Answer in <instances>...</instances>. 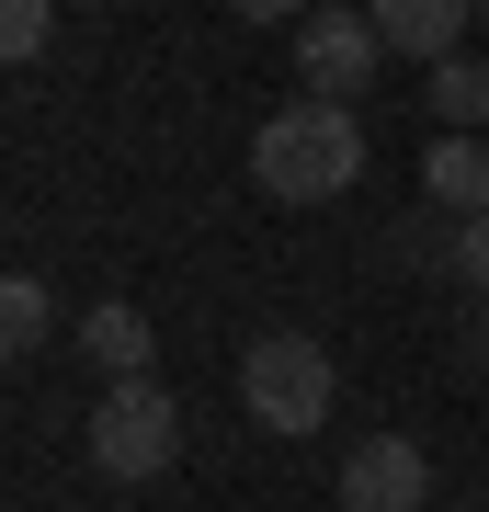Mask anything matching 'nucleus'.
Returning <instances> with one entry per match:
<instances>
[{
    "mask_svg": "<svg viewBox=\"0 0 489 512\" xmlns=\"http://www.w3.org/2000/svg\"><path fill=\"white\" fill-rule=\"evenodd\" d=\"M46 342H57V296H46L35 274H12V285H0V353H12V365H35Z\"/></svg>",
    "mask_w": 489,
    "mask_h": 512,
    "instance_id": "9d476101",
    "label": "nucleus"
},
{
    "mask_svg": "<svg viewBox=\"0 0 489 512\" xmlns=\"http://www.w3.org/2000/svg\"><path fill=\"white\" fill-rule=\"evenodd\" d=\"M239 23H308V0H228Z\"/></svg>",
    "mask_w": 489,
    "mask_h": 512,
    "instance_id": "4468645a",
    "label": "nucleus"
},
{
    "mask_svg": "<svg viewBox=\"0 0 489 512\" xmlns=\"http://www.w3.org/2000/svg\"><path fill=\"white\" fill-rule=\"evenodd\" d=\"M478 35H489V0H478Z\"/></svg>",
    "mask_w": 489,
    "mask_h": 512,
    "instance_id": "2eb2a0df",
    "label": "nucleus"
},
{
    "mask_svg": "<svg viewBox=\"0 0 489 512\" xmlns=\"http://www.w3.org/2000/svg\"><path fill=\"white\" fill-rule=\"evenodd\" d=\"M342 512H433V456L410 433H376L342 456Z\"/></svg>",
    "mask_w": 489,
    "mask_h": 512,
    "instance_id": "39448f33",
    "label": "nucleus"
},
{
    "mask_svg": "<svg viewBox=\"0 0 489 512\" xmlns=\"http://www.w3.org/2000/svg\"><path fill=\"white\" fill-rule=\"evenodd\" d=\"M353 171H364V126H353V103H285V114H262V137H251V194L273 205H330V194H353Z\"/></svg>",
    "mask_w": 489,
    "mask_h": 512,
    "instance_id": "f257e3e1",
    "label": "nucleus"
},
{
    "mask_svg": "<svg viewBox=\"0 0 489 512\" xmlns=\"http://www.w3.org/2000/svg\"><path fill=\"white\" fill-rule=\"evenodd\" d=\"M364 12H376L387 57H421V69H433V57H455V46H467L478 0H364Z\"/></svg>",
    "mask_w": 489,
    "mask_h": 512,
    "instance_id": "0eeeda50",
    "label": "nucleus"
},
{
    "mask_svg": "<svg viewBox=\"0 0 489 512\" xmlns=\"http://www.w3.org/2000/svg\"><path fill=\"white\" fill-rule=\"evenodd\" d=\"M421 205L433 217H489V137H421Z\"/></svg>",
    "mask_w": 489,
    "mask_h": 512,
    "instance_id": "423d86ee",
    "label": "nucleus"
},
{
    "mask_svg": "<svg viewBox=\"0 0 489 512\" xmlns=\"http://www.w3.org/2000/svg\"><path fill=\"white\" fill-rule=\"evenodd\" d=\"M376 69H387L376 12H308V23H296V80H308L319 103H353Z\"/></svg>",
    "mask_w": 489,
    "mask_h": 512,
    "instance_id": "20e7f679",
    "label": "nucleus"
},
{
    "mask_svg": "<svg viewBox=\"0 0 489 512\" xmlns=\"http://www.w3.org/2000/svg\"><path fill=\"white\" fill-rule=\"evenodd\" d=\"M330 399H342V376H330V353L308 342V330H262L251 353H239V410L262 421V433H285V444H308Z\"/></svg>",
    "mask_w": 489,
    "mask_h": 512,
    "instance_id": "f03ea898",
    "label": "nucleus"
},
{
    "mask_svg": "<svg viewBox=\"0 0 489 512\" xmlns=\"http://www.w3.org/2000/svg\"><path fill=\"white\" fill-rule=\"evenodd\" d=\"M91 467L103 478H171L182 456V410H171V387L160 376H103V410H91Z\"/></svg>",
    "mask_w": 489,
    "mask_h": 512,
    "instance_id": "7ed1b4c3",
    "label": "nucleus"
},
{
    "mask_svg": "<svg viewBox=\"0 0 489 512\" xmlns=\"http://www.w3.org/2000/svg\"><path fill=\"white\" fill-rule=\"evenodd\" d=\"M46 23H57V0H0V57L23 69V57L46 46Z\"/></svg>",
    "mask_w": 489,
    "mask_h": 512,
    "instance_id": "9b49d317",
    "label": "nucleus"
},
{
    "mask_svg": "<svg viewBox=\"0 0 489 512\" xmlns=\"http://www.w3.org/2000/svg\"><path fill=\"white\" fill-rule=\"evenodd\" d=\"M444 274L467 285V296H489V217H455V251H444Z\"/></svg>",
    "mask_w": 489,
    "mask_h": 512,
    "instance_id": "f8f14e48",
    "label": "nucleus"
},
{
    "mask_svg": "<svg viewBox=\"0 0 489 512\" xmlns=\"http://www.w3.org/2000/svg\"><path fill=\"white\" fill-rule=\"evenodd\" d=\"M80 365H103V376H148V319L126 308V296H103V308L80 319Z\"/></svg>",
    "mask_w": 489,
    "mask_h": 512,
    "instance_id": "6e6552de",
    "label": "nucleus"
},
{
    "mask_svg": "<svg viewBox=\"0 0 489 512\" xmlns=\"http://www.w3.org/2000/svg\"><path fill=\"white\" fill-rule=\"evenodd\" d=\"M455 365L489 376V296H467V342H455Z\"/></svg>",
    "mask_w": 489,
    "mask_h": 512,
    "instance_id": "ddd939ff",
    "label": "nucleus"
},
{
    "mask_svg": "<svg viewBox=\"0 0 489 512\" xmlns=\"http://www.w3.org/2000/svg\"><path fill=\"white\" fill-rule=\"evenodd\" d=\"M433 126L489 137V57H433Z\"/></svg>",
    "mask_w": 489,
    "mask_h": 512,
    "instance_id": "1a4fd4ad",
    "label": "nucleus"
}]
</instances>
